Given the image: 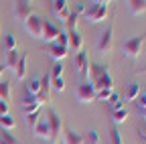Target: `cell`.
<instances>
[{"mask_svg":"<svg viewBox=\"0 0 146 144\" xmlns=\"http://www.w3.org/2000/svg\"><path fill=\"white\" fill-rule=\"evenodd\" d=\"M87 77H89V83L96 87V92H100V89H114V77L108 71V67L102 63H89Z\"/></svg>","mask_w":146,"mask_h":144,"instance_id":"cell-1","label":"cell"},{"mask_svg":"<svg viewBox=\"0 0 146 144\" xmlns=\"http://www.w3.org/2000/svg\"><path fill=\"white\" fill-rule=\"evenodd\" d=\"M146 43V35H140V37H132L130 41H126L122 45V55L130 61H138L142 55V47Z\"/></svg>","mask_w":146,"mask_h":144,"instance_id":"cell-2","label":"cell"},{"mask_svg":"<svg viewBox=\"0 0 146 144\" xmlns=\"http://www.w3.org/2000/svg\"><path fill=\"white\" fill-rule=\"evenodd\" d=\"M108 10H110V6H108V2H91V6H87L85 4V19H87V23L89 25H98V23H102V21H106V16H108Z\"/></svg>","mask_w":146,"mask_h":144,"instance_id":"cell-3","label":"cell"},{"mask_svg":"<svg viewBox=\"0 0 146 144\" xmlns=\"http://www.w3.org/2000/svg\"><path fill=\"white\" fill-rule=\"evenodd\" d=\"M47 122H49V130H51V144H57L59 140V134L63 132V120L61 116L57 114V110H53V108H49L47 112Z\"/></svg>","mask_w":146,"mask_h":144,"instance_id":"cell-4","label":"cell"},{"mask_svg":"<svg viewBox=\"0 0 146 144\" xmlns=\"http://www.w3.org/2000/svg\"><path fill=\"white\" fill-rule=\"evenodd\" d=\"M43 21L39 14H31L29 19L25 21V31L31 35L33 39H41L43 37Z\"/></svg>","mask_w":146,"mask_h":144,"instance_id":"cell-5","label":"cell"},{"mask_svg":"<svg viewBox=\"0 0 146 144\" xmlns=\"http://www.w3.org/2000/svg\"><path fill=\"white\" fill-rule=\"evenodd\" d=\"M75 100L79 104H91V102H96V87L91 85L89 81H83L77 87V92H75Z\"/></svg>","mask_w":146,"mask_h":144,"instance_id":"cell-6","label":"cell"},{"mask_svg":"<svg viewBox=\"0 0 146 144\" xmlns=\"http://www.w3.org/2000/svg\"><path fill=\"white\" fill-rule=\"evenodd\" d=\"M112 45H114V27L110 25L100 37V43H98V53L100 55H108L112 51Z\"/></svg>","mask_w":146,"mask_h":144,"instance_id":"cell-7","label":"cell"},{"mask_svg":"<svg viewBox=\"0 0 146 144\" xmlns=\"http://www.w3.org/2000/svg\"><path fill=\"white\" fill-rule=\"evenodd\" d=\"M83 12H85V2H77L75 10H71V12H69V16H67V21H65L67 33H71V31H77V23H79V19H81V16H83Z\"/></svg>","mask_w":146,"mask_h":144,"instance_id":"cell-8","label":"cell"},{"mask_svg":"<svg viewBox=\"0 0 146 144\" xmlns=\"http://www.w3.org/2000/svg\"><path fill=\"white\" fill-rule=\"evenodd\" d=\"M73 67H75V73L79 77H87V73H89V57H87L85 51H79L75 55V59H73Z\"/></svg>","mask_w":146,"mask_h":144,"instance_id":"cell-9","label":"cell"},{"mask_svg":"<svg viewBox=\"0 0 146 144\" xmlns=\"http://www.w3.org/2000/svg\"><path fill=\"white\" fill-rule=\"evenodd\" d=\"M59 35H61V31L57 29V27H55L53 23H49V21H43V43H55V41H57V37H59Z\"/></svg>","mask_w":146,"mask_h":144,"instance_id":"cell-10","label":"cell"},{"mask_svg":"<svg viewBox=\"0 0 146 144\" xmlns=\"http://www.w3.org/2000/svg\"><path fill=\"white\" fill-rule=\"evenodd\" d=\"M33 134H35L36 138H41L43 142H49V140H51V130H49V122H47V118H39L36 126L33 128Z\"/></svg>","mask_w":146,"mask_h":144,"instance_id":"cell-11","label":"cell"},{"mask_svg":"<svg viewBox=\"0 0 146 144\" xmlns=\"http://www.w3.org/2000/svg\"><path fill=\"white\" fill-rule=\"evenodd\" d=\"M51 8H53V14L57 16L59 21H67V16H69V2L67 0H55V2H51Z\"/></svg>","mask_w":146,"mask_h":144,"instance_id":"cell-12","label":"cell"},{"mask_svg":"<svg viewBox=\"0 0 146 144\" xmlns=\"http://www.w3.org/2000/svg\"><path fill=\"white\" fill-rule=\"evenodd\" d=\"M69 49H65V47H61V45H57V43H49L47 45V53H49V57L55 61V63H59V61H63L69 53H67Z\"/></svg>","mask_w":146,"mask_h":144,"instance_id":"cell-13","label":"cell"},{"mask_svg":"<svg viewBox=\"0 0 146 144\" xmlns=\"http://www.w3.org/2000/svg\"><path fill=\"white\" fill-rule=\"evenodd\" d=\"M31 14H35V12H33V6H31V2H25V0H18V2H16V8H14V19H16V21H27Z\"/></svg>","mask_w":146,"mask_h":144,"instance_id":"cell-14","label":"cell"},{"mask_svg":"<svg viewBox=\"0 0 146 144\" xmlns=\"http://www.w3.org/2000/svg\"><path fill=\"white\" fill-rule=\"evenodd\" d=\"M67 41H69V47L75 51V53L83 51V37L79 35V31H71V33H67Z\"/></svg>","mask_w":146,"mask_h":144,"instance_id":"cell-15","label":"cell"},{"mask_svg":"<svg viewBox=\"0 0 146 144\" xmlns=\"http://www.w3.org/2000/svg\"><path fill=\"white\" fill-rule=\"evenodd\" d=\"M27 65H29V57H27V55H21V57H18L16 67H14L16 79H25V75H27Z\"/></svg>","mask_w":146,"mask_h":144,"instance_id":"cell-16","label":"cell"},{"mask_svg":"<svg viewBox=\"0 0 146 144\" xmlns=\"http://www.w3.org/2000/svg\"><path fill=\"white\" fill-rule=\"evenodd\" d=\"M83 142H85L83 134H79V132H75V130H65V140H63V144H83Z\"/></svg>","mask_w":146,"mask_h":144,"instance_id":"cell-17","label":"cell"},{"mask_svg":"<svg viewBox=\"0 0 146 144\" xmlns=\"http://www.w3.org/2000/svg\"><path fill=\"white\" fill-rule=\"evenodd\" d=\"M128 8L132 10V14H144L146 12V0H128Z\"/></svg>","mask_w":146,"mask_h":144,"instance_id":"cell-18","label":"cell"},{"mask_svg":"<svg viewBox=\"0 0 146 144\" xmlns=\"http://www.w3.org/2000/svg\"><path fill=\"white\" fill-rule=\"evenodd\" d=\"M138 96H140V83L132 81L130 85H128L126 94H124V100H126V102H134V100H136Z\"/></svg>","mask_w":146,"mask_h":144,"instance_id":"cell-19","label":"cell"},{"mask_svg":"<svg viewBox=\"0 0 146 144\" xmlns=\"http://www.w3.org/2000/svg\"><path fill=\"white\" fill-rule=\"evenodd\" d=\"M10 96H12V85L8 81H2V83H0V100L8 104L10 102Z\"/></svg>","mask_w":146,"mask_h":144,"instance_id":"cell-20","label":"cell"},{"mask_svg":"<svg viewBox=\"0 0 146 144\" xmlns=\"http://www.w3.org/2000/svg\"><path fill=\"white\" fill-rule=\"evenodd\" d=\"M128 116H130V112H128V108H122V110H118V112H112V120H114V126H118V124L126 122V120H128Z\"/></svg>","mask_w":146,"mask_h":144,"instance_id":"cell-21","label":"cell"},{"mask_svg":"<svg viewBox=\"0 0 146 144\" xmlns=\"http://www.w3.org/2000/svg\"><path fill=\"white\" fill-rule=\"evenodd\" d=\"M39 92H41V79L39 77H33L29 81V85H27V94L29 96H39Z\"/></svg>","mask_w":146,"mask_h":144,"instance_id":"cell-22","label":"cell"},{"mask_svg":"<svg viewBox=\"0 0 146 144\" xmlns=\"http://www.w3.org/2000/svg\"><path fill=\"white\" fill-rule=\"evenodd\" d=\"M0 126H2V130H12L14 126H16V120L10 116V114H6V116H0Z\"/></svg>","mask_w":146,"mask_h":144,"instance_id":"cell-23","label":"cell"},{"mask_svg":"<svg viewBox=\"0 0 146 144\" xmlns=\"http://www.w3.org/2000/svg\"><path fill=\"white\" fill-rule=\"evenodd\" d=\"M0 144H23V142L16 140L8 130H2V132H0Z\"/></svg>","mask_w":146,"mask_h":144,"instance_id":"cell-24","label":"cell"},{"mask_svg":"<svg viewBox=\"0 0 146 144\" xmlns=\"http://www.w3.org/2000/svg\"><path fill=\"white\" fill-rule=\"evenodd\" d=\"M18 57H21V55H18V51H16V49H14V51H8V53H6V67L14 69L16 63H18Z\"/></svg>","mask_w":146,"mask_h":144,"instance_id":"cell-25","label":"cell"},{"mask_svg":"<svg viewBox=\"0 0 146 144\" xmlns=\"http://www.w3.org/2000/svg\"><path fill=\"white\" fill-rule=\"evenodd\" d=\"M110 144H124L118 126H112V132H110Z\"/></svg>","mask_w":146,"mask_h":144,"instance_id":"cell-26","label":"cell"},{"mask_svg":"<svg viewBox=\"0 0 146 144\" xmlns=\"http://www.w3.org/2000/svg\"><path fill=\"white\" fill-rule=\"evenodd\" d=\"M4 49H6V53L16 49V39H14V35H12V33H8L6 37H4Z\"/></svg>","mask_w":146,"mask_h":144,"instance_id":"cell-27","label":"cell"},{"mask_svg":"<svg viewBox=\"0 0 146 144\" xmlns=\"http://www.w3.org/2000/svg\"><path fill=\"white\" fill-rule=\"evenodd\" d=\"M51 89H55V92H65V79L59 77V79H51Z\"/></svg>","mask_w":146,"mask_h":144,"instance_id":"cell-28","label":"cell"},{"mask_svg":"<svg viewBox=\"0 0 146 144\" xmlns=\"http://www.w3.org/2000/svg\"><path fill=\"white\" fill-rule=\"evenodd\" d=\"M49 75H51V79H59V77H63V65H61V63H55Z\"/></svg>","mask_w":146,"mask_h":144,"instance_id":"cell-29","label":"cell"},{"mask_svg":"<svg viewBox=\"0 0 146 144\" xmlns=\"http://www.w3.org/2000/svg\"><path fill=\"white\" fill-rule=\"evenodd\" d=\"M112 94H114V89H100V92H96V100H100V102H108Z\"/></svg>","mask_w":146,"mask_h":144,"instance_id":"cell-30","label":"cell"},{"mask_svg":"<svg viewBox=\"0 0 146 144\" xmlns=\"http://www.w3.org/2000/svg\"><path fill=\"white\" fill-rule=\"evenodd\" d=\"M39 118H41V112H35V114H29L27 116V126L33 130L35 126H36V122H39Z\"/></svg>","mask_w":146,"mask_h":144,"instance_id":"cell-31","label":"cell"},{"mask_svg":"<svg viewBox=\"0 0 146 144\" xmlns=\"http://www.w3.org/2000/svg\"><path fill=\"white\" fill-rule=\"evenodd\" d=\"M43 104H31V106H23V112L29 116V114H35V112H41Z\"/></svg>","mask_w":146,"mask_h":144,"instance_id":"cell-32","label":"cell"},{"mask_svg":"<svg viewBox=\"0 0 146 144\" xmlns=\"http://www.w3.org/2000/svg\"><path fill=\"white\" fill-rule=\"evenodd\" d=\"M134 102H136V106H138V110H140V112H144V110H146V94H140Z\"/></svg>","mask_w":146,"mask_h":144,"instance_id":"cell-33","label":"cell"},{"mask_svg":"<svg viewBox=\"0 0 146 144\" xmlns=\"http://www.w3.org/2000/svg\"><path fill=\"white\" fill-rule=\"evenodd\" d=\"M87 142L89 144H100V134L96 130H89L87 132Z\"/></svg>","mask_w":146,"mask_h":144,"instance_id":"cell-34","label":"cell"},{"mask_svg":"<svg viewBox=\"0 0 146 144\" xmlns=\"http://www.w3.org/2000/svg\"><path fill=\"white\" fill-rule=\"evenodd\" d=\"M57 45H61V47H65V49H69V41H67V33H61L59 37H57V41H55Z\"/></svg>","mask_w":146,"mask_h":144,"instance_id":"cell-35","label":"cell"},{"mask_svg":"<svg viewBox=\"0 0 146 144\" xmlns=\"http://www.w3.org/2000/svg\"><path fill=\"white\" fill-rule=\"evenodd\" d=\"M31 104H41V102L36 100V96H29V94H27V96L23 98V106H31Z\"/></svg>","mask_w":146,"mask_h":144,"instance_id":"cell-36","label":"cell"},{"mask_svg":"<svg viewBox=\"0 0 146 144\" xmlns=\"http://www.w3.org/2000/svg\"><path fill=\"white\" fill-rule=\"evenodd\" d=\"M138 136H140V140H144V142H146V118L142 120L140 128H138Z\"/></svg>","mask_w":146,"mask_h":144,"instance_id":"cell-37","label":"cell"},{"mask_svg":"<svg viewBox=\"0 0 146 144\" xmlns=\"http://www.w3.org/2000/svg\"><path fill=\"white\" fill-rule=\"evenodd\" d=\"M8 112H10V106L6 102H0V116H6Z\"/></svg>","mask_w":146,"mask_h":144,"instance_id":"cell-38","label":"cell"},{"mask_svg":"<svg viewBox=\"0 0 146 144\" xmlns=\"http://www.w3.org/2000/svg\"><path fill=\"white\" fill-rule=\"evenodd\" d=\"M118 100H120V96H118V94H116V92H114V94H112V96H110V104H116V102H118Z\"/></svg>","mask_w":146,"mask_h":144,"instance_id":"cell-39","label":"cell"},{"mask_svg":"<svg viewBox=\"0 0 146 144\" xmlns=\"http://www.w3.org/2000/svg\"><path fill=\"white\" fill-rule=\"evenodd\" d=\"M4 69H6L4 65H0V75H2V73H4Z\"/></svg>","mask_w":146,"mask_h":144,"instance_id":"cell-40","label":"cell"},{"mask_svg":"<svg viewBox=\"0 0 146 144\" xmlns=\"http://www.w3.org/2000/svg\"><path fill=\"white\" fill-rule=\"evenodd\" d=\"M140 73H146V67H142V69H140Z\"/></svg>","mask_w":146,"mask_h":144,"instance_id":"cell-41","label":"cell"},{"mask_svg":"<svg viewBox=\"0 0 146 144\" xmlns=\"http://www.w3.org/2000/svg\"><path fill=\"white\" fill-rule=\"evenodd\" d=\"M59 144H63V142H59Z\"/></svg>","mask_w":146,"mask_h":144,"instance_id":"cell-42","label":"cell"},{"mask_svg":"<svg viewBox=\"0 0 146 144\" xmlns=\"http://www.w3.org/2000/svg\"><path fill=\"white\" fill-rule=\"evenodd\" d=\"M0 102H2V100H0Z\"/></svg>","mask_w":146,"mask_h":144,"instance_id":"cell-43","label":"cell"}]
</instances>
